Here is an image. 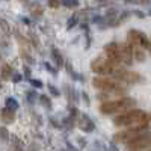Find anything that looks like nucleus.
Segmentation results:
<instances>
[{"label": "nucleus", "mask_w": 151, "mask_h": 151, "mask_svg": "<svg viewBox=\"0 0 151 151\" xmlns=\"http://www.w3.org/2000/svg\"><path fill=\"white\" fill-rule=\"evenodd\" d=\"M121 47V59H122V65L124 67H132L134 64V58H133V52H132V45L125 41L122 44H119Z\"/></svg>", "instance_id": "obj_10"}, {"label": "nucleus", "mask_w": 151, "mask_h": 151, "mask_svg": "<svg viewBox=\"0 0 151 151\" xmlns=\"http://www.w3.org/2000/svg\"><path fill=\"white\" fill-rule=\"evenodd\" d=\"M47 89H48V92L52 94L53 97H59V95H60V91L58 89L55 85H52V83H48V85H47Z\"/></svg>", "instance_id": "obj_23"}, {"label": "nucleus", "mask_w": 151, "mask_h": 151, "mask_svg": "<svg viewBox=\"0 0 151 151\" xmlns=\"http://www.w3.org/2000/svg\"><path fill=\"white\" fill-rule=\"evenodd\" d=\"M29 82H30V85H32L33 88H42V86H44V83H42L41 80H38V79H30Z\"/></svg>", "instance_id": "obj_28"}, {"label": "nucleus", "mask_w": 151, "mask_h": 151, "mask_svg": "<svg viewBox=\"0 0 151 151\" xmlns=\"http://www.w3.org/2000/svg\"><path fill=\"white\" fill-rule=\"evenodd\" d=\"M112 77L116 79V80H119V82H122L124 85H127V86L145 83V77H144L142 74L136 73V71H132V70H127L125 67H121L115 74L112 76Z\"/></svg>", "instance_id": "obj_5"}, {"label": "nucleus", "mask_w": 151, "mask_h": 151, "mask_svg": "<svg viewBox=\"0 0 151 151\" xmlns=\"http://www.w3.org/2000/svg\"><path fill=\"white\" fill-rule=\"evenodd\" d=\"M147 151H151V148H148V150H147Z\"/></svg>", "instance_id": "obj_36"}, {"label": "nucleus", "mask_w": 151, "mask_h": 151, "mask_svg": "<svg viewBox=\"0 0 151 151\" xmlns=\"http://www.w3.org/2000/svg\"><path fill=\"white\" fill-rule=\"evenodd\" d=\"M130 15H132V12H130V11H124L122 14H121V15H119V17L116 18V23L113 24V26H118V24H121L122 21H125V20H127V18H129Z\"/></svg>", "instance_id": "obj_20"}, {"label": "nucleus", "mask_w": 151, "mask_h": 151, "mask_svg": "<svg viewBox=\"0 0 151 151\" xmlns=\"http://www.w3.org/2000/svg\"><path fill=\"white\" fill-rule=\"evenodd\" d=\"M130 44V42H129ZM132 45V44H130ZM132 52H133V58H134V60L136 62H145V50L144 48H141L139 45H132Z\"/></svg>", "instance_id": "obj_14"}, {"label": "nucleus", "mask_w": 151, "mask_h": 151, "mask_svg": "<svg viewBox=\"0 0 151 151\" xmlns=\"http://www.w3.org/2000/svg\"><path fill=\"white\" fill-rule=\"evenodd\" d=\"M77 125H79V129H80L82 132H85V133H91V132L95 130L94 121H92L89 116H88V115H85V113H82V115H80Z\"/></svg>", "instance_id": "obj_11"}, {"label": "nucleus", "mask_w": 151, "mask_h": 151, "mask_svg": "<svg viewBox=\"0 0 151 151\" xmlns=\"http://www.w3.org/2000/svg\"><path fill=\"white\" fill-rule=\"evenodd\" d=\"M112 122L118 129H127V127H134V125H148L150 127L148 112L142 109H136V107L116 115L112 119Z\"/></svg>", "instance_id": "obj_1"}, {"label": "nucleus", "mask_w": 151, "mask_h": 151, "mask_svg": "<svg viewBox=\"0 0 151 151\" xmlns=\"http://www.w3.org/2000/svg\"><path fill=\"white\" fill-rule=\"evenodd\" d=\"M137 106V100L133 98V97H121V98H115V100H110V101H106V103H100L98 106V112L101 115H106V116H112V115H119V113L125 112V110H130V109H134Z\"/></svg>", "instance_id": "obj_2"}, {"label": "nucleus", "mask_w": 151, "mask_h": 151, "mask_svg": "<svg viewBox=\"0 0 151 151\" xmlns=\"http://www.w3.org/2000/svg\"><path fill=\"white\" fill-rule=\"evenodd\" d=\"M145 130H150L148 125H134V127H127V129L119 130V132H116L115 134H113V142L125 145L127 142H130L133 137H136L139 133H142Z\"/></svg>", "instance_id": "obj_7"}, {"label": "nucleus", "mask_w": 151, "mask_h": 151, "mask_svg": "<svg viewBox=\"0 0 151 151\" xmlns=\"http://www.w3.org/2000/svg\"><path fill=\"white\" fill-rule=\"evenodd\" d=\"M0 139H3V141H8V139H9V132H8V129L0 127Z\"/></svg>", "instance_id": "obj_26"}, {"label": "nucleus", "mask_w": 151, "mask_h": 151, "mask_svg": "<svg viewBox=\"0 0 151 151\" xmlns=\"http://www.w3.org/2000/svg\"><path fill=\"white\" fill-rule=\"evenodd\" d=\"M127 42H130L132 45H139L141 48L145 50V52L151 53V41H150V38L139 29H130L127 32Z\"/></svg>", "instance_id": "obj_8"}, {"label": "nucleus", "mask_w": 151, "mask_h": 151, "mask_svg": "<svg viewBox=\"0 0 151 151\" xmlns=\"http://www.w3.org/2000/svg\"><path fill=\"white\" fill-rule=\"evenodd\" d=\"M64 91H65V95L68 98V101L70 103H74V101H77V97H76V92L74 89L70 86V85H64Z\"/></svg>", "instance_id": "obj_16"}, {"label": "nucleus", "mask_w": 151, "mask_h": 151, "mask_svg": "<svg viewBox=\"0 0 151 151\" xmlns=\"http://www.w3.org/2000/svg\"><path fill=\"white\" fill-rule=\"evenodd\" d=\"M133 15H136L137 18H144V17H145V14H144L142 11H134V12H133Z\"/></svg>", "instance_id": "obj_33"}, {"label": "nucleus", "mask_w": 151, "mask_h": 151, "mask_svg": "<svg viewBox=\"0 0 151 151\" xmlns=\"http://www.w3.org/2000/svg\"><path fill=\"white\" fill-rule=\"evenodd\" d=\"M77 21H79V17H77V15H76V14L71 15V17L68 18V23H67V29L71 30V29L76 26V24H77Z\"/></svg>", "instance_id": "obj_21"}, {"label": "nucleus", "mask_w": 151, "mask_h": 151, "mask_svg": "<svg viewBox=\"0 0 151 151\" xmlns=\"http://www.w3.org/2000/svg\"><path fill=\"white\" fill-rule=\"evenodd\" d=\"M24 76H26V77H30V70L26 67V68H24Z\"/></svg>", "instance_id": "obj_34"}, {"label": "nucleus", "mask_w": 151, "mask_h": 151, "mask_svg": "<svg viewBox=\"0 0 151 151\" xmlns=\"http://www.w3.org/2000/svg\"><path fill=\"white\" fill-rule=\"evenodd\" d=\"M0 116H2L5 124H12L15 121V110H11L8 107H3L2 112H0Z\"/></svg>", "instance_id": "obj_12"}, {"label": "nucleus", "mask_w": 151, "mask_h": 151, "mask_svg": "<svg viewBox=\"0 0 151 151\" xmlns=\"http://www.w3.org/2000/svg\"><path fill=\"white\" fill-rule=\"evenodd\" d=\"M122 65L113 62L112 59H109L104 53L101 56H97L92 62H91V70L97 74V76H109L112 77Z\"/></svg>", "instance_id": "obj_4"}, {"label": "nucleus", "mask_w": 151, "mask_h": 151, "mask_svg": "<svg viewBox=\"0 0 151 151\" xmlns=\"http://www.w3.org/2000/svg\"><path fill=\"white\" fill-rule=\"evenodd\" d=\"M38 98H40V103H41L45 109H48V110L52 109V106H53V104H52V100H50V97H48V95L42 94V95H40Z\"/></svg>", "instance_id": "obj_18"}, {"label": "nucleus", "mask_w": 151, "mask_h": 151, "mask_svg": "<svg viewBox=\"0 0 151 151\" xmlns=\"http://www.w3.org/2000/svg\"><path fill=\"white\" fill-rule=\"evenodd\" d=\"M60 3L65 8H77L79 6V0H60Z\"/></svg>", "instance_id": "obj_22"}, {"label": "nucleus", "mask_w": 151, "mask_h": 151, "mask_svg": "<svg viewBox=\"0 0 151 151\" xmlns=\"http://www.w3.org/2000/svg\"><path fill=\"white\" fill-rule=\"evenodd\" d=\"M0 88H2V83H0Z\"/></svg>", "instance_id": "obj_37"}, {"label": "nucleus", "mask_w": 151, "mask_h": 151, "mask_svg": "<svg viewBox=\"0 0 151 151\" xmlns=\"http://www.w3.org/2000/svg\"><path fill=\"white\" fill-rule=\"evenodd\" d=\"M50 53H52V59L55 60L56 64V68H62L65 65V60H64V56L60 55V52L56 48V47H52V50H50Z\"/></svg>", "instance_id": "obj_13"}, {"label": "nucleus", "mask_w": 151, "mask_h": 151, "mask_svg": "<svg viewBox=\"0 0 151 151\" xmlns=\"http://www.w3.org/2000/svg\"><path fill=\"white\" fill-rule=\"evenodd\" d=\"M26 100H27L29 103H33L35 100H36V92L35 91H27L26 92Z\"/></svg>", "instance_id": "obj_25"}, {"label": "nucleus", "mask_w": 151, "mask_h": 151, "mask_svg": "<svg viewBox=\"0 0 151 151\" xmlns=\"http://www.w3.org/2000/svg\"><path fill=\"white\" fill-rule=\"evenodd\" d=\"M150 14H151V11H150Z\"/></svg>", "instance_id": "obj_38"}, {"label": "nucleus", "mask_w": 151, "mask_h": 151, "mask_svg": "<svg viewBox=\"0 0 151 151\" xmlns=\"http://www.w3.org/2000/svg\"><path fill=\"white\" fill-rule=\"evenodd\" d=\"M92 86L97 91L103 92H115L121 97H125V94L129 92V86L124 85L122 82L109 77V76H95L92 79Z\"/></svg>", "instance_id": "obj_3"}, {"label": "nucleus", "mask_w": 151, "mask_h": 151, "mask_svg": "<svg viewBox=\"0 0 151 151\" xmlns=\"http://www.w3.org/2000/svg\"><path fill=\"white\" fill-rule=\"evenodd\" d=\"M80 95H82V98H83V101H85L86 104H89V97H88V94H86V92L83 91V92H82Z\"/></svg>", "instance_id": "obj_32"}, {"label": "nucleus", "mask_w": 151, "mask_h": 151, "mask_svg": "<svg viewBox=\"0 0 151 151\" xmlns=\"http://www.w3.org/2000/svg\"><path fill=\"white\" fill-rule=\"evenodd\" d=\"M21 79H23V76H21V74H18V73H14V74H12V82H14V83L21 82Z\"/></svg>", "instance_id": "obj_30"}, {"label": "nucleus", "mask_w": 151, "mask_h": 151, "mask_svg": "<svg viewBox=\"0 0 151 151\" xmlns=\"http://www.w3.org/2000/svg\"><path fill=\"white\" fill-rule=\"evenodd\" d=\"M150 55H151V53H150Z\"/></svg>", "instance_id": "obj_39"}, {"label": "nucleus", "mask_w": 151, "mask_h": 151, "mask_svg": "<svg viewBox=\"0 0 151 151\" xmlns=\"http://www.w3.org/2000/svg\"><path fill=\"white\" fill-rule=\"evenodd\" d=\"M124 2L132 5H151V0H124Z\"/></svg>", "instance_id": "obj_24"}, {"label": "nucleus", "mask_w": 151, "mask_h": 151, "mask_svg": "<svg viewBox=\"0 0 151 151\" xmlns=\"http://www.w3.org/2000/svg\"><path fill=\"white\" fill-rule=\"evenodd\" d=\"M5 107H8V109H11V110H17V109L20 107V104H18V101H17L14 97H8L6 101H5Z\"/></svg>", "instance_id": "obj_17"}, {"label": "nucleus", "mask_w": 151, "mask_h": 151, "mask_svg": "<svg viewBox=\"0 0 151 151\" xmlns=\"http://www.w3.org/2000/svg\"><path fill=\"white\" fill-rule=\"evenodd\" d=\"M103 53H104L109 59H112L113 62H116V64L122 65V59H121V47H119L118 42H115V41L107 42V44L104 45V48H103ZM122 67H124V65H122Z\"/></svg>", "instance_id": "obj_9"}, {"label": "nucleus", "mask_w": 151, "mask_h": 151, "mask_svg": "<svg viewBox=\"0 0 151 151\" xmlns=\"http://www.w3.org/2000/svg\"><path fill=\"white\" fill-rule=\"evenodd\" d=\"M0 26H2V29H3L6 33H9V26H8V23H6L5 20H0Z\"/></svg>", "instance_id": "obj_31"}, {"label": "nucleus", "mask_w": 151, "mask_h": 151, "mask_svg": "<svg viewBox=\"0 0 151 151\" xmlns=\"http://www.w3.org/2000/svg\"><path fill=\"white\" fill-rule=\"evenodd\" d=\"M148 148H151V130L139 133L130 142L124 145L125 151H147Z\"/></svg>", "instance_id": "obj_6"}, {"label": "nucleus", "mask_w": 151, "mask_h": 151, "mask_svg": "<svg viewBox=\"0 0 151 151\" xmlns=\"http://www.w3.org/2000/svg\"><path fill=\"white\" fill-rule=\"evenodd\" d=\"M12 74H14L12 67L9 64H3L2 68H0V77H2L3 80H9V79H12Z\"/></svg>", "instance_id": "obj_15"}, {"label": "nucleus", "mask_w": 151, "mask_h": 151, "mask_svg": "<svg viewBox=\"0 0 151 151\" xmlns=\"http://www.w3.org/2000/svg\"><path fill=\"white\" fill-rule=\"evenodd\" d=\"M23 23H24V24H30V20H29V18H23Z\"/></svg>", "instance_id": "obj_35"}, {"label": "nucleus", "mask_w": 151, "mask_h": 151, "mask_svg": "<svg viewBox=\"0 0 151 151\" xmlns=\"http://www.w3.org/2000/svg\"><path fill=\"white\" fill-rule=\"evenodd\" d=\"M44 67L47 68V71H48V73H52L53 76H58V70H56L55 67H52V65H50L48 62H45V64H44Z\"/></svg>", "instance_id": "obj_29"}, {"label": "nucleus", "mask_w": 151, "mask_h": 151, "mask_svg": "<svg viewBox=\"0 0 151 151\" xmlns=\"http://www.w3.org/2000/svg\"><path fill=\"white\" fill-rule=\"evenodd\" d=\"M47 3H48V6L52 8V9H58V8L62 5V3H60V0H48Z\"/></svg>", "instance_id": "obj_27"}, {"label": "nucleus", "mask_w": 151, "mask_h": 151, "mask_svg": "<svg viewBox=\"0 0 151 151\" xmlns=\"http://www.w3.org/2000/svg\"><path fill=\"white\" fill-rule=\"evenodd\" d=\"M30 12H32V15H33V17H40V15H42V8H41V5L33 3Z\"/></svg>", "instance_id": "obj_19"}]
</instances>
